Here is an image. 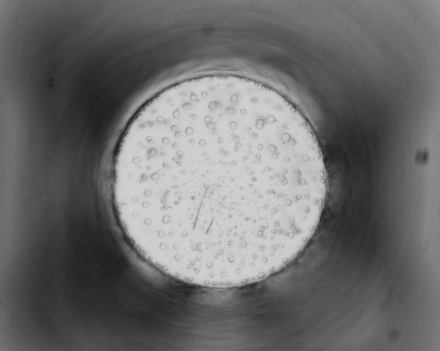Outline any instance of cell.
<instances>
[{
	"label": "cell",
	"instance_id": "cell-1",
	"mask_svg": "<svg viewBox=\"0 0 440 351\" xmlns=\"http://www.w3.org/2000/svg\"><path fill=\"white\" fill-rule=\"evenodd\" d=\"M117 181L132 243L219 270L315 231L327 188L320 146L299 111L226 91L192 95L135 120Z\"/></svg>",
	"mask_w": 440,
	"mask_h": 351
}]
</instances>
